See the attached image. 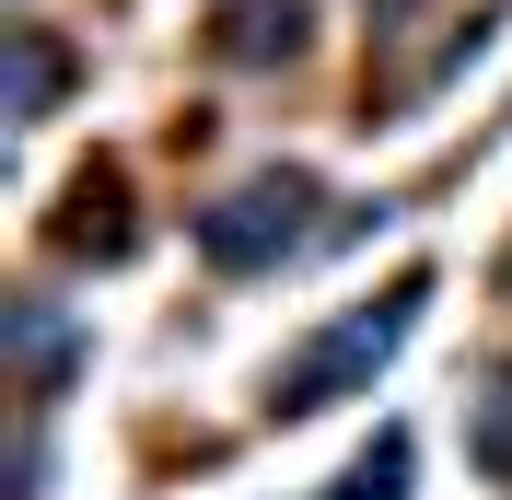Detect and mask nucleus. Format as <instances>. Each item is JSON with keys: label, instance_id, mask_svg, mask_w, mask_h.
<instances>
[{"label": "nucleus", "instance_id": "obj_1", "mask_svg": "<svg viewBox=\"0 0 512 500\" xmlns=\"http://www.w3.org/2000/svg\"><path fill=\"white\" fill-rule=\"evenodd\" d=\"M419 303H431V268H408V280L384 291V303L338 314V326H326V349H315V361H291V373L268 384V407H326V396H350L361 373H384V361H396V338H408V326H419Z\"/></svg>", "mask_w": 512, "mask_h": 500}, {"label": "nucleus", "instance_id": "obj_2", "mask_svg": "<svg viewBox=\"0 0 512 500\" xmlns=\"http://www.w3.org/2000/svg\"><path fill=\"white\" fill-rule=\"evenodd\" d=\"M303 221H315V175H303V163H268V175H245L233 198H210V210H198V245L245 280V268H280Z\"/></svg>", "mask_w": 512, "mask_h": 500}, {"label": "nucleus", "instance_id": "obj_3", "mask_svg": "<svg viewBox=\"0 0 512 500\" xmlns=\"http://www.w3.org/2000/svg\"><path fill=\"white\" fill-rule=\"evenodd\" d=\"M291 35H303V0H233L222 24H210V47H222L233 70H268L256 47H291Z\"/></svg>", "mask_w": 512, "mask_h": 500}, {"label": "nucleus", "instance_id": "obj_4", "mask_svg": "<svg viewBox=\"0 0 512 500\" xmlns=\"http://www.w3.org/2000/svg\"><path fill=\"white\" fill-rule=\"evenodd\" d=\"M408 477H419V454H408V431H384L373 454H361L338 489H315V500H408Z\"/></svg>", "mask_w": 512, "mask_h": 500}, {"label": "nucleus", "instance_id": "obj_5", "mask_svg": "<svg viewBox=\"0 0 512 500\" xmlns=\"http://www.w3.org/2000/svg\"><path fill=\"white\" fill-rule=\"evenodd\" d=\"M12 349H24L35 384H59V373H70V326H59V303H24V338H12Z\"/></svg>", "mask_w": 512, "mask_h": 500}]
</instances>
